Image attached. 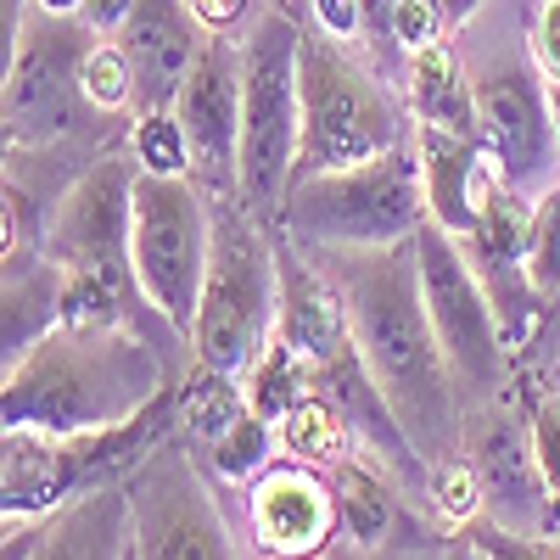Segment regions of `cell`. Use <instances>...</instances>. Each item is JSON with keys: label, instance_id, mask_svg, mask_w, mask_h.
<instances>
[{"label": "cell", "instance_id": "30", "mask_svg": "<svg viewBox=\"0 0 560 560\" xmlns=\"http://www.w3.org/2000/svg\"><path fill=\"white\" fill-rule=\"evenodd\" d=\"M527 438H533V454H538L544 477H549V488L560 499V382H549L538 393V404L527 415Z\"/></svg>", "mask_w": 560, "mask_h": 560}, {"label": "cell", "instance_id": "32", "mask_svg": "<svg viewBox=\"0 0 560 560\" xmlns=\"http://www.w3.org/2000/svg\"><path fill=\"white\" fill-rule=\"evenodd\" d=\"M527 51L544 73V84L560 90V0H538L533 23H527Z\"/></svg>", "mask_w": 560, "mask_h": 560}, {"label": "cell", "instance_id": "1", "mask_svg": "<svg viewBox=\"0 0 560 560\" xmlns=\"http://www.w3.org/2000/svg\"><path fill=\"white\" fill-rule=\"evenodd\" d=\"M314 253L342 292L348 337H353L364 376L387 398L404 438L427 459V471L448 454H465L471 404H465L454 370H448V353L432 331L415 242H404V247H314Z\"/></svg>", "mask_w": 560, "mask_h": 560}, {"label": "cell", "instance_id": "38", "mask_svg": "<svg viewBox=\"0 0 560 560\" xmlns=\"http://www.w3.org/2000/svg\"><path fill=\"white\" fill-rule=\"evenodd\" d=\"M482 7H493V0H443V12H448V23L459 28V23H471Z\"/></svg>", "mask_w": 560, "mask_h": 560}, {"label": "cell", "instance_id": "20", "mask_svg": "<svg viewBox=\"0 0 560 560\" xmlns=\"http://www.w3.org/2000/svg\"><path fill=\"white\" fill-rule=\"evenodd\" d=\"M404 96H409V124H432L448 135L477 140V107H471V73H465L459 45L438 39L404 57Z\"/></svg>", "mask_w": 560, "mask_h": 560}, {"label": "cell", "instance_id": "8", "mask_svg": "<svg viewBox=\"0 0 560 560\" xmlns=\"http://www.w3.org/2000/svg\"><path fill=\"white\" fill-rule=\"evenodd\" d=\"M213 264V197L197 174H135L129 269L135 287L179 337H191Z\"/></svg>", "mask_w": 560, "mask_h": 560}, {"label": "cell", "instance_id": "34", "mask_svg": "<svg viewBox=\"0 0 560 560\" xmlns=\"http://www.w3.org/2000/svg\"><path fill=\"white\" fill-rule=\"evenodd\" d=\"M197 18L213 28V34H230V28H247L253 23V0H191Z\"/></svg>", "mask_w": 560, "mask_h": 560}, {"label": "cell", "instance_id": "39", "mask_svg": "<svg viewBox=\"0 0 560 560\" xmlns=\"http://www.w3.org/2000/svg\"><path fill=\"white\" fill-rule=\"evenodd\" d=\"M28 7L51 12V18H79V12H84V0H28Z\"/></svg>", "mask_w": 560, "mask_h": 560}, {"label": "cell", "instance_id": "27", "mask_svg": "<svg viewBox=\"0 0 560 560\" xmlns=\"http://www.w3.org/2000/svg\"><path fill=\"white\" fill-rule=\"evenodd\" d=\"M427 499L438 510V522H448L454 533L471 527L482 516V482H477V465L471 454H448L427 471Z\"/></svg>", "mask_w": 560, "mask_h": 560}, {"label": "cell", "instance_id": "28", "mask_svg": "<svg viewBox=\"0 0 560 560\" xmlns=\"http://www.w3.org/2000/svg\"><path fill=\"white\" fill-rule=\"evenodd\" d=\"M522 269H527V287L538 298H555L560 292V185H555L549 197H538V208H533Z\"/></svg>", "mask_w": 560, "mask_h": 560}, {"label": "cell", "instance_id": "24", "mask_svg": "<svg viewBox=\"0 0 560 560\" xmlns=\"http://www.w3.org/2000/svg\"><path fill=\"white\" fill-rule=\"evenodd\" d=\"M202 454V465H208V477L213 482H224V488H253L258 477H264V465H275L280 459V432L269 427L264 415H242L236 427H230L224 438H213L208 448H197Z\"/></svg>", "mask_w": 560, "mask_h": 560}, {"label": "cell", "instance_id": "16", "mask_svg": "<svg viewBox=\"0 0 560 560\" xmlns=\"http://www.w3.org/2000/svg\"><path fill=\"white\" fill-rule=\"evenodd\" d=\"M208 34L213 28L197 18L191 0H129V18H124V28L113 39L124 45V57L135 68V90H140L135 113L174 107L179 84L191 79Z\"/></svg>", "mask_w": 560, "mask_h": 560}, {"label": "cell", "instance_id": "2", "mask_svg": "<svg viewBox=\"0 0 560 560\" xmlns=\"http://www.w3.org/2000/svg\"><path fill=\"white\" fill-rule=\"evenodd\" d=\"M163 348L135 325H57L0 376V438H96L168 393Z\"/></svg>", "mask_w": 560, "mask_h": 560}, {"label": "cell", "instance_id": "10", "mask_svg": "<svg viewBox=\"0 0 560 560\" xmlns=\"http://www.w3.org/2000/svg\"><path fill=\"white\" fill-rule=\"evenodd\" d=\"M415 258H420V292H427L432 331H438V342L448 353V370H454L465 404H471V415L488 409V404H504L510 342H504L493 292H488V280L477 275L465 242L448 236L438 219H427L415 230Z\"/></svg>", "mask_w": 560, "mask_h": 560}, {"label": "cell", "instance_id": "9", "mask_svg": "<svg viewBox=\"0 0 560 560\" xmlns=\"http://www.w3.org/2000/svg\"><path fill=\"white\" fill-rule=\"evenodd\" d=\"M96 39L102 34L84 18H51L39 7H23L18 45L7 57V84H0L7 152H45L84 129V118L96 113L84 96V51Z\"/></svg>", "mask_w": 560, "mask_h": 560}, {"label": "cell", "instance_id": "19", "mask_svg": "<svg viewBox=\"0 0 560 560\" xmlns=\"http://www.w3.org/2000/svg\"><path fill=\"white\" fill-rule=\"evenodd\" d=\"M331 488H337V516H342V544L359 555H382L398 538L404 504H398V477L387 465H376L370 454H353L342 465H331Z\"/></svg>", "mask_w": 560, "mask_h": 560}, {"label": "cell", "instance_id": "3", "mask_svg": "<svg viewBox=\"0 0 560 560\" xmlns=\"http://www.w3.org/2000/svg\"><path fill=\"white\" fill-rule=\"evenodd\" d=\"M303 23L287 0H264L242 34V202L280 230L303 140Z\"/></svg>", "mask_w": 560, "mask_h": 560}, {"label": "cell", "instance_id": "36", "mask_svg": "<svg viewBox=\"0 0 560 560\" xmlns=\"http://www.w3.org/2000/svg\"><path fill=\"white\" fill-rule=\"evenodd\" d=\"M393 12H398V0H364V34H382L387 39Z\"/></svg>", "mask_w": 560, "mask_h": 560}, {"label": "cell", "instance_id": "23", "mask_svg": "<svg viewBox=\"0 0 560 560\" xmlns=\"http://www.w3.org/2000/svg\"><path fill=\"white\" fill-rule=\"evenodd\" d=\"M242 393H247V409H253V415H264L269 427H280V420H287V415L314 393V364L275 331L269 348L258 353V364L247 370Z\"/></svg>", "mask_w": 560, "mask_h": 560}, {"label": "cell", "instance_id": "12", "mask_svg": "<svg viewBox=\"0 0 560 560\" xmlns=\"http://www.w3.org/2000/svg\"><path fill=\"white\" fill-rule=\"evenodd\" d=\"M135 158H96L45 219L39 253L62 275H107L135 280L129 269V224H135Z\"/></svg>", "mask_w": 560, "mask_h": 560}, {"label": "cell", "instance_id": "40", "mask_svg": "<svg viewBox=\"0 0 560 560\" xmlns=\"http://www.w3.org/2000/svg\"><path fill=\"white\" fill-rule=\"evenodd\" d=\"M247 560H269V555H258V549H247ZM319 560H337V555H319Z\"/></svg>", "mask_w": 560, "mask_h": 560}, {"label": "cell", "instance_id": "21", "mask_svg": "<svg viewBox=\"0 0 560 560\" xmlns=\"http://www.w3.org/2000/svg\"><path fill=\"white\" fill-rule=\"evenodd\" d=\"M275 432H280V454L303 459V465H319V471H331V465H342V459L359 454V432H353L348 409L331 393H319V387L287 420H280Z\"/></svg>", "mask_w": 560, "mask_h": 560}, {"label": "cell", "instance_id": "18", "mask_svg": "<svg viewBox=\"0 0 560 560\" xmlns=\"http://www.w3.org/2000/svg\"><path fill=\"white\" fill-rule=\"evenodd\" d=\"M415 152H420V179H427V219H438L448 236L471 242L482 219V191L499 168L488 163L477 140L432 124H415Z\"/></svg>", "mask_w": 560, "mask_h": 560}, {"label": "cell", "instance_id": "14", "mask_svg": "<svg viewBox=\"0 0 560 560\" xmlns=\"http://www.w3.org/2000/svg\"><path fill=\"white\" fill-rule=\"evenodd\" d=\"M471 465L482 482V516L522 538H560V499L533 454L527 427L510 420L504 404L471 415Z\"/></svg>", "mask_w": 560, "mask_h": 560}, {"label": "cell", "instance_id": "11", "mask_svg": "<svg viewBox=\"0 0 560 560\" xmlns=\"http://www.w3.org/2000/svg\"><path fill=\"white\" fill-rule=\"evenodd\" d=\"M135 504V560H247L230 538L213 477L185 438H163L124 477Z\"/></svg>", "mask_w": 560, "mask_h": 560}, {"label": "cell", "instance_id": "25", "mask_svg": "<svg viewBox=\"0 0 560 560\" xmlns=\"http://www.w3.org/2000/svg\"><path fill=\"white\" fill-rule=\"evenodd\" d=\"M84 96L102 118H124L140 107V90H135V68L124 57V45L113 34H102L96 45L84 51Z\"/></svg>", "mask_w": 560, "mask_h": 560}, {"label": "cell", "instance_id": "33", "mask_svg": "<svg viewBox=\"0 0 560 560\" xmlns=\"http://www.w3.org/2000/svg\"><path fill=\"white\" fill-rule=\"evenodd\" d=\"M308 12L325 39H337V45L364 39V0H308Z\"/></svg>", "mask_w": 560, "mask_h": 560}, {"label": "cell", "instance_id": "15", "mask_svg": "<svg viewBox=\"0 0 560 560\" xmlns=\"http://www.w3.org/2000/svg\"><path fill=\"white\" fill-rule=\"evenodd\" d=\"M247 544L269 560H319L342 544L337 488L319 465L287 459L264 465V477L247 488Z\"/></svg>", "mask_w": 560, "mask_h": 560}, {"label": "cell", "instance_id": "29", "mask_svg": "<svg viewBox=\"0 0 560 560\" xmlns=\"http://www.w3.org/2000/svg\"><path fill=\"white\" fill-rule=\"evenodd\" d=\"M448 12H443V0H398V12H393V28H387V39L398 45L404 57H415L420 45H438V39H448Z\"/></svg>", "mask_w": 560, "mask_h": 560}, {"label": "cell", "instance_id": "13", "mask_svg": "<svg viewBox=\"0 0 560 560\" xmlns=\"http://www.w3.org/2000/svg\"><path fill=\"white\" fill-rule=\"evenodd\" d=\"M242 39L208 34L191 79L174 96V118L191 147V174L213 202L242 197Z\"/></svg>", "mask_w": 560, "mask_h": 560}, {"label": "cell", "instance_id": "7", "mask_svg": "<svg viewBox=\"0 0 560 560\" xmlns=\"http://www.w3.org/2000/svg\"><path fill=\"white\" fill-rule=\"evenodd\" d=\"M298 79H303V140H298V174L292 179L370 163V158L404 147L415 129V124H404L387 84L364 62H353L348 45L325 39L319 28L303 34Z\"/></svg>", "mask_w": 560, "mask_h": 560}, {"label": "cell", "instance_id": "17", "mask_svg": "<svg viewBox=\"0 0 560 560\" xmlns=\"http://www.w3.org/2000/svg\"><path fill=\"white\" fill-rule=\"evenodd\" d=\"M28 560H135V504L124 482L73 493L51 516H39Z\"/></svg>", "mask_w": 560, "mask_h": 560}, {"label": "cell", "instance_id": "5", "mask_svg": "<svg viewBox=\"0 0 560 560\" xmlns=\"http://www.w3.org/2000/svg\"><path fill=\"white\" fill-rule=\"evenodd\" d=\"M269 224L247 213L242 197H219L213 208V264L202 280V308L191 325V353L224 376L247 382V370L275 337L280 319V258L264 236Z\"/></svg>", "mask_w": 560, "mask_h": 560}, {"label": "cell", "instance_id": "37", "mask_svg": "<svg viewBox=\"0 0 560 560\" xmlns=\"http://www.w3.org/2000/svg\"><path fill=\"white\" fill-rule=\"evenodd\" d=\"M438 560H482V549L471 544V533H454V538H443Z\"/></svg>", "mask_w": 560, "mask_h": 560}, {"label": "cell", "instance_id": "26", "mask_svg": "<svg viewBox=\"0 0 560 560\" xmlns=\"http://www.w3.org/2000/svg\"><path fill=\"white\" fill-rule=\"evenodd\" d=\"M129 158L147 174H191V147H185V129H179L174 107L129 113Z\"/></svg>", "mask_w": 560, "mask_h": 560}, {"label": "cell", "instance_id": "4", "mask_svg": "<svg viewBox=\"0 0 560 560\" xmlns=\"http://www.w3.org/2000/svg\"><path fill=\"white\" fill-rule=\"evenodd\" d=\"M420 224H427V179H420V152L409 129L404 147L370 163L292 179L280 236L303 247H404Z\"/></svg>", "mask_w": 560, "mask_h": 560}, {"label": "cell", "instance_id": "31", "mask_svg": "<svg viewBox=\"0 0 560 560\" xmlns=\"http://www.w3.org/2000/svg\"><path fill=\"white\" fill-rule=\"evenodd\" d=\"M459 533H471L482 560H560V538H522V533L493 527L488 516H477L471 527H459Z\"/></svg>", "mask_w": 560, "mask_h": 560}, {"label": "cell", "instance_id": "35", "mask_svg": "<svg viewBox=\"0 0 560 560\" xmlns=\"http://www.w3.org/2000/svg\"><path fill=\"white\" fill-rule=\"evenodd\" d=\"M96 34H118L124 18H129V0H84V12H79Z\"/></svg>", "mask_w": 560, "mask_h": 560}, {"label": "cell", "instance_id": "6", "mask_svg": "<svg viewBox=\"0 0 560 560\" xmlns=\"http://www.w3.org/2000/svg\"><path fill=\"white\" fill-rule=\"evenodd\" d=\"M459 34V57L471 73V107H477V147L488 152V163L499 168L504 185H516L522 197H549L560 185V129H555V107H549V84L522 45L488 39L477 45L465 28Z\"/></svg>", "mask_w": 560, "mask_h": 560}, {"label": "cell", "instance_id": "22", "mask_svg": "<svg viewBox=\"0 0 560 560\" xmlns=\"http://www.w3.org/2000/svg\"><path fill=\"white\" fill-rule=\"evenodd\" d=\"M174 404H179V438H191L197 448H208L213 438H224L236 420L247 415V393L236 376H224L213 364H191V376L174 387Z\"/></svg>", "mask_w": 560, "mask_h": 560}]
</instances>
